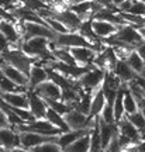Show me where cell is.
Masks as SVG:
<instances>
[{
	"label": "cell",
	"mask_w": 145,
	"mask_h": 152,
	"mask_svg": "<svg viewBox=\"0 0 145 152\" xmlns=\"http://www.w3.org/2000/svg\"><path fill=\"white\" fill-rule=\"evenodd\" d=\"M0 69H1V72L4 73V76L9 79V80H11L14 85H17V86H20V87H23V89L28 90V77L24 75L23 72H20L18 69L13 68L11 65L6 64V62L0 66Z\"/></svg>",
	"instance_id": "cell-15"
},
{
	"label": "cell",
	"mask_w": 145,
	"mask_h": 152,
	"mask_svg": "<svg viewBox=\"0 0 145 152\" xmlns=\"http://www.w3.org/2000/svg\"><path fill=\"white\" fill-rule=\"evenodd\" d=\"M6 152H31V151H28V149H24V148L18 147V148H13V149H9V151H6Z\"/></svg>",
	"instance_id": "cell-38"
},
{
	"label": "cell",
	"mask_w": 145,
	"mask_h": 152,
	"mask_svg": "<svg viewBox=\"0 0 145 152\" xmlns=\"http://www.w3.org/2000/svg\"><path fill=\"white\" fill-rule=\"evenodd\" d=\"M72 58L75 59L76 65L81 68H86V66L93 65V61L97 56L99 52L90 48H70L69 49Z\"/></svg>",
	"instance_id": "cell-12"
},
{
	"label": "cell",
	"mask_w": 145,
	"mask_h": 152,
	"mask_svg": "<svg viewBox=\"0 0 145 152\" xmlns=\"http://www.w3.org/2000/svg\"><path fill=\"white\" fill-rule=\"evenodd\" d=\"M0 152H6V149L3 147H0Z\"/></svg>",
	"instance_id": "cell-40"
},
{
	"label": "cell",
	"mask_w": 145,
	"mask_h": 152,
	"mask_svg": "<svg viewBox=\"0 0 145 152\" xmlns=\"http://www.w3.org/2000/svg\"><path fill=\"white\" fill-rule=\"evenodd\" d=\"M117 61H118V58L114 54L113 48L104 45V48L97 54V56L93 61V66L102 69L103 72H111L114 69L116 64H117Z\"/></svg>",
	"instance_id": "cell-6"
},
{
	"label": "cell",
	"mask_w": 145,
	"mask_h": 152,
	"mask_svg": "<svg viewBox=\"0 0 145 152\" xmlns=\"http://www.w3.org/2000/svg\"><path fill=\"white\" fill-rule=\"evenodd\" d=\"M45 120H47L48 123H51L54 127H56L58 130H61L62 132H68V131H70L69 127H68L66 123H65L64 115L55 113L54 110H51L49 107L47 109V113H45Z\"/></svg>",
	"instance_id": "cell-26"
},
{
	"label": "cell",
	"mask_w": 145,
	"mask_h": 152,
	"mask_svg": "<svg viewBox=\"0 0 145 152\" xmlns=\"http://www.w3.org/2000/svg\"><path fill=\"white\" fill-rule=\"evenodd\" d=\"M114 75L118 77V80L121 82L123 85H127L128 82L134 80V77L137 76V73H134V71L127 65V62L123 59H118L116 66H114V69L111 71Z\"/></svg>",
	"instance_id": "cell-20"
},
{
	"label": "cell",
	"mask_w": 145,
	"mask_h": 152,
	"mask_svg": "<svg viewBox=\"0 0 145 152\" xmlns=\"http://www.w3.org/2000/svg\"><path fill=\"white\" fill-rule=\"evenodd\" d=\"M134 82L140 86V89L144 92V94H145V76H141V75H137L134 77Z\"/></svg>",
	"instance_id": "cell-35"
},
{
	"label": "cell",
	"mask_w": 145,
	"mask_h": 152,
	"mask_svg": "<svg viewBox=\"0 0 145 152\" xmlns=\"http://www.w3.org/2000/svg\"><path fill=\"white\" fill-rule=\"evenodd\" d=\"M0 97L13 109H28L27 92L23 93H0Z\"/></svg>",
	"instance_id": "cell-18"
},
{
	"label": "cell",
	"mask_w": 145,
	"mask_h": 152,
	"mask_svg": "<svg viewBox=\"0 0 145 152\" xmlns=\"http://www.w3.org/2000/svg\"><path fill=\"white\" fill-rule=\"evenodd\" d=\"M125 117H127L130 123L138 130V132L141 134L142 140H144L145 138V117L144 115H142L140 111H137V113L131 114V115H125Z\"/></svg>",
	"instance_id": "cell-30"
},
{
	"label": "cell",
	"mask_w": 145,
	"mask_h": 152,
	"mask_svg": "<svg viewBox=\"0 0 145 152\" xmlns=\"http://www.w3.org/2000/svg\"><path fill=\"white\" fill-rule=\"evenodd\" d=\"M47 80H48L47 69L34 64L30 69V75H28V90H34L38 85H41Z\"/></svg>",
	"instance_id": "cell-19"
},
{
	"label": "cell",
	"mask_w": 145,
	"mask_h": 152,
	"mask_svg": "<svg viewBox=\"0 0 145 152\" xmlns=\"http://www.w3.org/2000/svg\"><path fill=\"white\" fill-rule=\"evenodd\" d=\"M99 132H100V140H102V148L104 151L108 142L111 141V138L118 134V130L116 124H106L99 118Z\"/></svg>",
	"instance_id": "cell-24"
},
{
	"label": "cell",
	"mask_w": 145,
	"mask_h": 152,
	"mask_svg": "<svg viewBox=\"0 0 145 152\" xmlns=\"http://www.w3.org/2000/svg\"><path fill=\"white\" fill-rule=\"evenodd\" d=\"M55 48H90L94 49L96 52H100L103 48L94 47L90 41H87L86 38L81 35L79 33H66V34H56L52 41H49V49L52 51Z\"/></svg>",
	"instance_id": "cell-1"
},
{
	"label": "cell",
	"mask_w": 145,
	"mask_h": 152,
	"mask_svg": "<svg viewBox=\"0 0 145 152\" xmlns=\"http://www.w3.org/2000/svg\"><path fill=\"white\" fill-rule=\"evenodd\" d=\"M92 20H100V21H106V23H110V24H114V26H120V27H123V26H127L125 23L123 21V18L118 16L117 11L114 10H108V9H102V10H99L93 16Z\"/></svg>",
	"instance_id": "cell-23"
},
{
	"label": "cell",
	"mask_w": 145,
	"mask_h": 152,
	"mask_svg": "<svg viewBox=\"0 0 145 152\" xmlns=\"http://www.w3.org/2000/svg\"><path fill=\"white\" fill-rule=\"evenodd\" d=\"M4 127H10V123L6 117V114L3 113V110L0 109V128H4Z\"/></svg>",
	"instance_id": "cell-36"
},
{
	"label": "cell",
	"mask_w": 145,
	"mask_h": 152,
	"mask_svg": "<svg viewBox=\"0 0 145 152\" xmlns=\"http://www.w3.org/2000/svg\"><path fill=\"white\" fill-rule=\"evenodd\" d=\"M24 30H23V35L21 39H30V38H35V37H42L47 38L49 41H52L55 38V34L49 30V27L47 26H41V24H32V23H23Z\"/></svg>",
	"instance_id": "cell-7"
},
{
	"label": "cell",
	"mask_w": 145,
	"mask_h": 152,
	"mask_svg": "<svg viewBox=\"0 0 145 152\" xmlns=\"http://www.w3.org/2000/svg\"><path fill=\"white\" fill-rule=\"evenodd\" d=\"M90 132V131H89ZM89 132L76 140L73 144H70L68 148H65V152H89V144H90V137Z\"/></svg>",
	"instance_id": "cell-27"
},
{
	"label": "cell",
	"mask_w": 145,
	"mask_h": 152,
	"mask_svg": "<svg viewBox=\"0 0 145 152\" xmlns=\"http://www.w3.org/2000/svg\"><path fill=\"white\" fill-rule=\"evenodd\" d=\"M20 49L26 55L31 56L34 59H40L44 62L55 59L51 54V49H49V39H47V38L35 37L26 39V41H23Z\"/></svg>",
	"instance_id": "cell-2"
},
{
	"label": "cell",
	"mask_w": 145,
	"mask_h": 152,
	"mask_svg": "<svg viewBox=\"0 0 145 152\" xmlns=\"http://www.w3.org/2000/svg\"><path fill=\"white\" fill-rule=\"evenodd\" d=\"M104 151H107V152H121V147H120V142H118V134L111 138V141L108 142V145L106 147Z\"/></svg>",
	"instance_id": "cell-34"
},
{
	"label": "cell",
	"mask_w": 145,
	"mask_h": 152,
	"mask_svg": "<svg viewBox=\"0 0 145 152\" xmlns=\"http://www.w3.org/2000/svg\"><path fill=\"white\" fill-rule=\"evenodd\" d=\"M30 151L31 152H59L62 149L59 148V145L55 141H48L41 144V145H38V147H34Z\"/></svg>",
	"instance_id": "cell-32"
},
{
	"label": "cell",
	"mask_w": 145,
	"mask_h": 152,
	"mask_svg": "<svg viewBox=\"0 0 145 152\" xmlns=\"http://www.w3.org/2000/svg\"><path fill=\"white\" fill-rule=\"evenodd\" d=\"M138 1H141V3H144L145 4V0H138Z\"/></svg>",
	"instance_id": "cell-41"
},
{
	"label": "cell",
	"mask_w": 145,
	"mask_h": 152,
	"mask_svg": "<svg viewBox=\"0 0 145 152\" xmlns=\"http://www.w3.org/2000/svg\"><path fill=\"white\" fill-rule=\"evenodd\" d=\"M89 128H86V130H70L68 131V132H62L61 135L56 137V140H55V142L59 145V148L64 151L65 148H68L70 145V144H73V142L76 141V140H79L81 137H83L85 134H87L89 132Z\"/></svg>",
	"instance_id": "cell-21"
},
{
	"label": "cell",
	"mask_w": 145,
	"mask_h": 152,
	"mask_svg": "<svg viewBox=\"0 0 145 152\" xmlns=\"http://www.w3.org/2000/svg\"><path fill=\"white\" fill-rule=\"evenodd\" d=\"M52 18L58 20L62 26H65L69 30V33H78L82 26L81 18L76 16L73 11H70L69 9H65V10L59 11V13H54Z\"/></svg>",
	"instance_id": "cell-8"
},
{
	"label": "cell",
	"mask_w": 145,
	"mask_h": 152,
	"mask_svg": "<svg viewBox=\"0 0 145 152\" xmlns=\"http://www.w3.org/2000/svg\"><path fill=\"white\" fill-rule=\"evenodd\" d=\"M106 104L104 100V94L102 92V86L97 87L94 92L92 93V100H90V110H89V115L87 118H94L97 115H100L103 107Z\"/></svg>",
	"instance_id": "cell-22"
},
{
	"label": "cell",
	"mask_w": 145,
	"mask_h": 152,
	"mask_svg": "<svg viewBox=\"0 0 145 152\" xmlns=\"http://www.w3.org/2000/svg\"><path fill=\"white\" fill-rule=\"evenodd\" d=\"M125 62H127V65L134 71V73H137V75H145V64H144V61L141 59V56L138 55V52H137L135 49L131 51V54L127 56Z\"/></svg>",
	"instance_id": "cell-25"
},
{
	"label": "cell",
	"mask_w": 145,
	"mask_h": 152,
	"mask_svg": "<svg viewBox=\"0 0 145 152\" xmlns=\"http://www.w3.org/2000/svg\"><path fill=\"white\" fill-rule=\"evenodd\" d=\"M14 130L17 132H23V131H28V132H35L44 137H58L62 134V131L58 130L56 127L48 123L45 118L42 120H34L31 123H24V124L16 125Z\"/></svg>",
	"instance_id": "cell-4"
},
{
	"label": "cell",
	"mask_w": 145,
	"mask_h": 152,
	"mask_svg": "<svg viewBox=\"0 0 145 152\" xmlns=\"http://www.w3.org/2000/svg\"><path fill=\"white\" fill-rule=\"evenodd\" d=\"M27 96H28V110H30V113L32 114V117L35 120L45 118V113H47V109H48L45 100H44L42 97L37 96V94L34 92H31V90L27 92Z\"/></svg>",
	"instance_id": "cell-11"
},
{
	"label": "cell",
	"mask_w": 145,
	"mask_h": 152,
	"mask_svg": "<svg viewBox=\"0 0 145 152\" xmlns=\"http://www.w3.org/2000/svg\"><path fill=\"white\" fill-rule=\"evenodd\" d=\"M127 13L145 18V4L141 3V1H138V0H133V1H131V7H130V10L127 11Z\"/></svg>",
	"instance_id": "cell-33"
},
{
	"label": "cell",
	"mask_w": 145,
	"mask_h": 152,
	"mask_svg": "<svg viewBox=\"0 0 145 152\" xmlns=\"http://www.w3.org/2000/svg\"><path fill=\"white\" fill-rule=\"evenodd\" d=\"M123 107H124L125 115H131V114H134L138 111V107H137V103H135V99L133 97V94L130 93L127 86L124 87V93H123Z\"/></svg>",
	"instance_id": "cell-29"
},
{
	"label": "cell",
	"mask_w": 145,
	"mask_h": 152,
	"mask_svg": "<svg viewBox=\"0 0 145 152\" xmlns=\"http://www.w3.org/2000/svg\"><path fill=\"white\" fill-rule=\"evenodd\" d=\"M64 120L66 125L69 127V130H86L87 128V115L83 113L78 111L76 109H72L69 113L64 115Z\"/></svg>",
	"instance_id": "cell-16"
},
{
	"label": "cell",
	"mask_w": 145,
	"mask_h": 152,
	"mask_svg": "<svg viewBox=\"0 0 145 152\" xmlns=\"http://www.w3.org/2000/svg\"><path fill=\"white\" fill-rule=\"evenodd\" d=\"M90 27H92V31L94 33V35L100 41H103V39H107V38H110L111 35H114L117 33L120 26H114V24L100 21V20H92Z\"/></svg>",
	"instance_id": "cell-14"
},
{
	"label": "cell",
	"mask_w": 145,
	"mask_h": 152,
	"mask_svg": "<svg viewBox=\"0 0 145 152\" xmlns=\"http://www.w3.org/2000/svg\"><path fill=\"white\" fill-rule=\"evenodd\" d=\"M0 147H3L6 151L20 147L18 132H17L13 127H4V128H0Z\"/></svg>",
	"instance_id": "cell-17"
},
{
	"label": "cell",
	"mask_w": 145,
	"mask_h": 152,
	"mask_svg": "<svg viewBox=\"0 0 145 152\" xmlns=\"http://www.w3.org/2000/svg\"><path fill=\"white\" fill-rule=\"evenodd\" d=\"M104 75H106V72H103L99 68L92 66L90 69L83 76H81L76 82H78V86L81 87V90L87 93H93L97 87L102 86L103 80H104Z\"/></svg>",
	"instance_id": "cell-5"
},
{
	"label": "cell",
	"mask_w": 145,
	"mask_h": 152,
	"mask_svg": "<svg viewBox=\"0 0 145 152\" xmlns=\"http://www.w3.org/2000/svg\"><path fill=\"white\" fill-rule=\"evenodd\" d=\"M38 1H41V3H45V4L49 6V0H38Z\"/></svg>",
	"instance_id": "cell-39"
},
{
	"label": "cell",
	"mask_w": 145,
	"mask_h": 152,
	"mask_svg": "<svg viewBox=\"0 0 145 152\" xmlns=\"http://www.w3.org/2000/svg\"><path fill=\"white\" fill-rule=\"evenodd\" d=\"M31 92H34L40 97H42L44 100H61V94H62L61 87L52 80H47L38 85Z\"/></svg>",
	"instance_id": "cell-10"
},
{
	"label": "cell",
	"mask_w": 145,
	"mask_h": 152,
	"mask_svg": "<svg viewBox=\"0 0 145 152\" xmlns=\"http://www.w3.org/2000/svg\"><path fill=\"white\" fill-rule=\"evenodd\" d=\"M116 125H117L118 134H120V135H123V137H125L131 144H140V142L142 141L141 134L138 132V130L135 128L134 125L130 123L127 117H123L118 123H116Z\"/></svg>",
	"instance_id": "cell-13"
},
{
	"label": "cell",
	"mask_w": 145,
	"mask_h": 152,
	"mask_svg": "<svg viewBox=\"0 0 145 152\" xmlns=\"http://www.w3.org/2000/svg\"><path fill=\"white\" fill-rule=\"evenodd\" d=\"M0 58L4 61L6 64H9V65H11L13 68H16V69H18L20 72H23L27 77H28V75H30L31 66L37 62V59H34L31 56L26 55L20 48L13 47V45H11L7 51L1 52V54H0Z\"/></svg>",
	"instance_id": "cell-3"
},
{
	"label": "cell",
	"mask_w": 145,
	"mask_h": 152,
	"mask_svg": "<svg viewBox=\"0 0 145 152\" xmlns=\"http://www.w3.org/2000/svg\"><path fill=\"white\" fill-rule=\"evenodd\" d=\"M103 152H107V151H103Z\"/></svg>",
	"instance_id": "cell-43"
},
{
	"label": "cell",
	"mask_w": 145,
	"mask_h": 152,
	"mask_svg": "<svg viewBox=\"0 0 145 152\" xmlns=\"http://www.w3.org/2000/svg\"><path fill=\"white\" fill-rule=\"evenodd\" d=\"M135 51L138 52V55L141 56V59L144 61V64H145V41H142V42L135 48Z\"/></svg>",
	"instance_id": "cell-37"
},
{
	"label": "cell",
	"mask_w": 145,
	"mask_h": 152,
	"mask_svg": "<svg viewBox=\"0 0 145 152\" xmlns=\"http://www.w3.org/2000/svg\"><path fill=\"white\" fill-rule=\"evenodd\" d=\"M23 92H28L23 87L14 85L11 80H9L4 76V73L0 69V93H23Z\"/></svg>",
	"instance_id": "cell-28"
},
{
	"label": "cell",
	"mask_w": 145,
	"mask_h": 152,
	"mask_svg": "<svg viewBox=\"0 0 145 152\" xmlns=\"http://www.w3.org/2000/svg\"><path fill=\"white\" fill-rule=\"evenodd\" d=\"M45 103L51 110H54L55 113L61 114V115H65L66 113H69L70 110L73 109L70 104H66L61 100H45Z\"/></svg>",
	"instance_id": "cell-31"
},
{
	"label": "cell",
	"mask_w": 145,
	"mask_h": 152,
	"mask_svg": "<svg viewBox=\"0 0 145 152\" xmlns=\"http://www.w3.org/2000/svg\"><path fill=\"white\" fill-rule=\"evenodd\" d=\"M59 152H65V151H59Z\"/></svg>",
	"instance_id": "cell-42"
},
{
	"label": "cell",
	"mask_w": 145,
	"mask_h": 152,
	"mask_svg": "<svg viewBox=\"0 0 145 152\" xmlns=\"http://www.w3.org/2000/svg\"><path fill=\"white\" fill-rule=\"evenodd\" d=\"M18 138H20V147L24 148V149H28V151L32 149L34 147L44 144V142L56 140V137H44L40 135V134H35V132H28V131L18 132Z\"/></svg>",
	"instance_id": "cell-9"
}]
</instances>
